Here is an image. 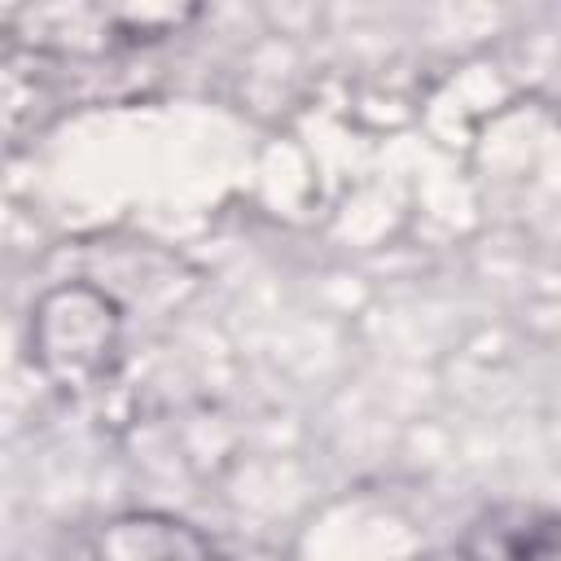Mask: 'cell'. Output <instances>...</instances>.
Segmentation results:
<instances>
[{
  "mask_svg": "<svg viewBox=\"0 0 561 561\" xmlns=\"http://www.w3.org/2000/svg\"><path fill=\"white\" fill-rule=\"evenodd\" d=\"M118 329H123L118 302L83 280L44 294L31 320L35 355L44 373L61 386L96 381L118 351Z\"/></svg>",
  "mask_w": 561,
  "mask_h": 561,
  "instance_id": "obj_1",
  "label": "cell"
},
{
  "mask_svg": "<svg viewBox=\"0 0 561 561\" xmlns=\"http://www.w3.org/2000/svg\"><path fill=\"white\" fill-rule=\"evenodd\" d=\"M96 561H215L210 539L167 513H127L101 526Z\"/></svg>",
  "mask_w": 561,
  "mask_h": 561,
  "instance_id": "obj_2",
  "label": "cell"
},
{
  "mask_svg": "<svg viewBox=\"0 0 561 561\" xmlns=\"http://www.w3.org/2000/svg\"><path fill=\"white\" fill-rule=\"evenodd\" d=\"M495 557L500 561H552V557H561V517L526 513L517 526H495Z\"/></svg>",
  "mask_w": 561,
  "mask_h": 561,
  "instance_id": "obj_3",
  "label": "cell"
}]
</instances>
